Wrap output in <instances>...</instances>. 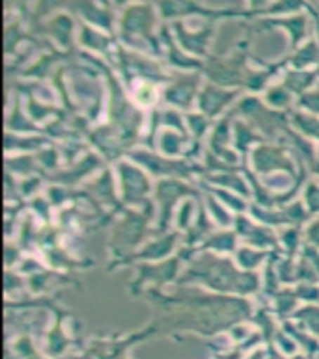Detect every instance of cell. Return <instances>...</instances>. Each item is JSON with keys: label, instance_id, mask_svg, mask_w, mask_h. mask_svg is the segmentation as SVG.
<instances>
[{"label": "cell", "instance_id": "6da1fadb", "mask_svg": "<svg viewBox=\"0 0 319 359\" xmlns=\"http://www.w3.org/2000/svg\"><path fill=\"white\" fill-rule=\"evenodd\" d=\"M263 2H266V0H252V6H260L263 4Z\"/></svg>", "mask_w": 319, "mask_h": 359}]
</instances>
